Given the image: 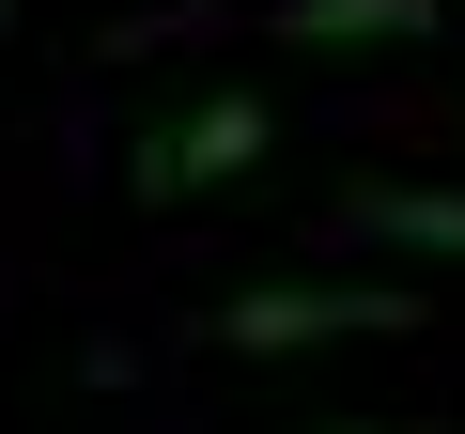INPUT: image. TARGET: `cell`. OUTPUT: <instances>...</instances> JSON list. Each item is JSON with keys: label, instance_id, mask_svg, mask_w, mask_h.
Wrapping results in <instances>:
<instances>
[{"label": "cell", "instance_id": "obj_1", "mask_svg": "<svg viewBox=\"0 0 465 434\" xmlns=\"http://www.w3.org/2000/svg\"><path fill=\"white\" fill-rule=\"evenodd\" d=\"M264 155H280V94H249V78H232V94L171 109V124L124 155V186H140V202H217V186H249Z\"/></svg>", "mask_w": 465, "mask_h": 434}, {"label": "cell", "instance_id": "obj_2", "mask_svg": "<svg viewBox=\"0 0 465 434\" xmlns=\"http://www.w3.org/2000/svg\"><path fill=\"white\" fill-rule=\"evenodd\" d=\"M419 311H434L419 280H264V295L202 311V341H232V357H280V341H388V326H419Z\"/></svg>", "mask_w": 465, "mask_h": 434}, {"label": "cell", "instance_id": "obj_3", "mask_svg": "<svg viewBox=\"0 0 465 434\" xmlns=\"http://www.w3.org/2000/svg\"><path fill=\"white\" fill-rule=\"evenodd\" d=\"M264 32H280V47H326V63H372V47H434L450 0H280Z\"/></svg>", "mask_w": 465, "mask_h": 434}, {"label": "cell", "instance_id": "obj_4", "mask_svg": "<svg viewBox=\"0 0 465 434\" xmlns=\"http://www.w3.org/2000/svg\"><path fill=\"white\" fill-rule=\"evenodd\" d=\"M341 233L419 249V264H465V186H357V202H341Z\"/></svg>", "mask_w": 465, "mask_h": 434}, {"label": "cell", "instance_id": "obj_5", "mask_svg": "<svg viewBox=\"0 0 465 434\" xmlns=\"http://www.w3.org/2000/svg\"><path fill=\"white\" fill-rule=\"evenodd\" d=\"M357 434H450V419H357Z\"/></svg>", "mask_w": 465, "mask_h": 434}, {"label": "cell", "instance_id": "obj_6", "mask_svg": "<svg viewBox=\"0 0 465 434\" xmlns=\"http://www.w3.org/2000/svg\"><path fill=\"white\" fill-rule=\"evenodd\" d=\"M0 32H16V0H0Z\"/></svg>", "mask_w": 465, "mask_h": 434}]
</instances>
